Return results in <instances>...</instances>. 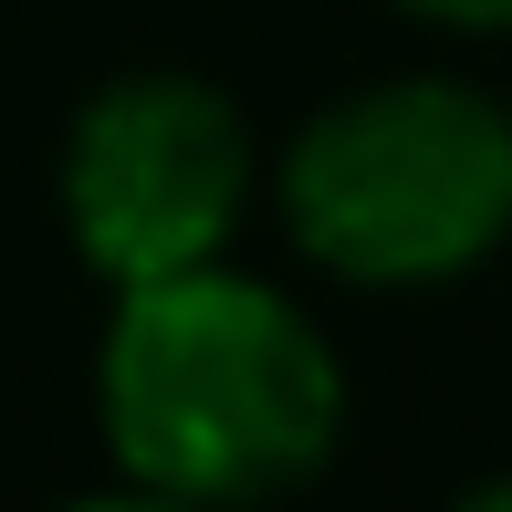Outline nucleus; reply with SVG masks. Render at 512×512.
Returning a JSON list of instances; mask_svg holds the SVG:
<instances>
[{"label":"nucleus","instance_id":"1","mask_svg":"<svg viewBox=\"0 0 512 512\" xmlns=\"http://www.w3.org/2000/svg\"><path fill=\"white\" fill-rule=\"evenodd\" d=\"M95 418L115 481L199 512H262L335 460L345 366L283 283L220 251L157 283H115Z\"/></svg>","mask_w":512,"mask_h":512},{"label":"nucleus","instance_id":"2","mask_svg":"<svg viewBox=\"0 0 512 512\" xmlns=\"http://www.w3.org/2000/svg\"><path fill=\"white\" fill-rule=\"evenodd\" d=\"M293 251L356 293H439L512 230V115L460 74H387L314 105L272 157Z\"/></svg>","mask_w":512,"mask_h":512},{"label":"nucleus","instance_id":"3","mask_svg":"<svg viewBox=\"0 0 512 512\" xmlns=\"http://www.w3.org/2000/svg\"><path fill=\"white\" fill-rule=\"evenodd\" d=\"M251 189H262L251 115L209 74H178V63L95 84L63 126V168H53L63 241L105 293L220 262L251 220Z\"/></svg>","mask_w":512,"mask_h":512},{"label":"nucleus","instance_id":"4","mask_svg":"<svg viewBox=\"0 0 512 512\" xmlns=\"http://www.w3.org/2000/svg\"><path fill=\"white\" fill-rule=\"evenodd\" d=\"M387 11H408V21H439V32H502L512 21V0H387Z\"/></svg>","mask_w":512,"mask_h":512},{"label":"nucleus","instance_id":"5","mask_svg":"<svg viewBox=\"0 0 512 512\" xmlns=\"http://www.w3.org/2000/svg\"><path fill=\"white\" fill-rule=\"evenodd\" d=\"M53 512H199V502H168V492H136V481H115V492H84V502H53Z\"/></svg>","mask_w":512,"mask_h":512},{"label":"nucleus","instance_id":"6","mask_svg":"<svg viewBox=\"0 0 512 512\" xmlns=\"http://www.w3.org/2000/svg\"><path fill=\"white\" fill-rule=\"evenodd\" d=\"M450 512H512V492H502V481H471V492H460Z\"/></svg>","mask_w":512,"mask_h":512}]
</instances>
